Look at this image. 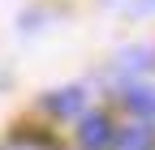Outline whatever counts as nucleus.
Returning <instances> with one entry per match:
<instances>
[{
  "label": "nucleus",
  "mask_w": 155,
  "mask_h": 150,
  "mask_svg": "<svg viewBox=\"0 0 155 150\" xmlns=\"http://www.w3.org/2000/svg\"><path fill=\"white\" fill-rule=\"evenodd\" d=\"M78 146L82 150H108L112 146V124L108 116H86L78 124Z\"/></svg>",
  "instance_id": "1"
},
{
  "label": "nucleus",
  "mask_w": 155,
  "mask_h": 150,
  "mask_svg": "<svg viewBox=\"0 0 155 150\" xmlns=\"http://www.w3.org/2000/svg\"><path fill=\"white\" fill-rule=\"evenodd\" d=\"M116 146H121V150H151L155 146V124H147V120L125 124L121 137H116Z\"/></svg>",
  "instance_id": "2"
},
{
  "label": "nucleus",
  "mask_w": 155,
  "mask_h": 150,
  "mask_svg": "<svg viewBox=\"0 0 155 150\" xmlns=\"http://www.w3.org/2000/svg\"><path fill=\"white\" fill-rule=\"evenodd\" d=\"M125 103L142 116H155V86H129L125 90Z\"/></svg>",
  "instance_id": "3"
},
{
  "label": "nucleus",
  "mask_w": 155,
  "mask_h": 150,
  "mask_svg": "<svg viewBox=\"0 0 155 150\" xmlns=\"http://www.w3.org/2000/svg\"><path fill=\"white\" fill-rule=\"evenodd\" d=\"M48 107H52V111H61V116H69V111H78V107H82V90H65V95H52V99H48Z\"/></svg>",
  "instance_id": "4"
},
{
  "label": "nucleus",
  "mask_w": 155,
  "mask_h": 150,
  "mask_svg": "<svg viewBox=\"0 0 155 150\" xmlns=\"http://www.w3.org/2000/svg\"><path fill=\"white\" fill-rule=\"evenodd\" d=\"M147 64H151V47H134V52L121 56V69H129V73H138V69H147Z\"/></svg>",
  "instance_id": "5"
}]
</instances>
